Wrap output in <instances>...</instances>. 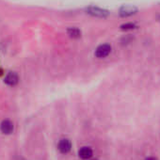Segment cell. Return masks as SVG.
Instances as JSON below:
<instances>
[{
	"instance_id": "6da1fadb",
	"label": "cell",
	"mask_w": 160,
	"mask_h": 160,
	"mask_svg": "<svg viewBox=\"0 0 160 160\" xmlns=\"http://www.w3.org/2000/svg\"><path fill=\"white\" fill-rule=\"evenodd\" d=\"M86 13L96 18H107L109 15V12L106 9L97 6H89L85 9Z\"/></svg>"
},
{
	"instance_id": "7a4b0ae2",
	"label": "cell",
	"mask_w": 160,
	"mask_h": 160,
	"mask_svg": "<svg viewBox=\"0 0 160 160\" xmlns=\"http://www.w3.org/2000/svg\"><path fill=\"white\" fill-rule=\"evenodd\" d=\"M138 8L133 5H122L119 10V14L122 18L130 17L138 12Z\"/></svg>"
},
{
	"instance_id": "3957f363",
	"label": "cell",
	"mask_w": 160,
	"mask_h": 160,
	"mask_svg": "<svg viewBox=\"0 0 160 160\" xmlns=\"http://www.w3.org/2000/svg\"><path fill=\"white\" fill-rule=\"evenodd\" d=\"M111 52V46L108 43H104V44H101L99 45L96 50H95V57L98 58H104L106 57H108Z\"/></svg>"
},
{
	"instance_id": "277c9868",
	"label": "cell",
	"mask_w": 160,
	"mask_h": 160,
	"mask_svg": "<svg viewBox=\"0 0 160 160\" xmlns=\"http://www.w3.org/2000/svg\"><path fill=\"white\" fill-rule=\"evenodd\" d=\"M4 82L8 85V86H11V87H13V86H16L19 82V76L17 74V72H9L5 78H4Z\"/></svg>"
},
{
	"instance_id": "5b68a950",
	"label": "cell",
	"mask_w": 160,
	"mask_h": 160,
	"mask_svg": "<svg viewBox=\"0 0 160 160\" xmlns=\"http://www.w3.org/2000/svg\"><path fill=\"white\" fill-rule=\"evenodd\" d=\"M58 149L61 153L66 154L72 150V142L68 138H62L58 144Z\"/></svg>"
},
{
	"instance_id": "8992f818",
	"label": "cell",
	"mask_w": 160,
	"mask_h": 160,
	"mask_svg": "<svg viewBox=\"0 0 160 160\" xmlns=\"http://www.w3.org/2000/svg\"><path fill=\"white\" fill-rule=\"evenodd\" d=\"M14 125L10 120H4L0 124V131L5 135H10L13 132Z\"/></svg>"
},
{
	"instance_id": "52a82bcc",
	"label": "cell",
	"mask_w": 160,
	"mask_h": 160,
	"mask_svg": "<svg viewBox=\"0 0 160 160\" xmlns=\"http://www.w3.org/2000/svg\"><path fill=\"white\" fill-rule=\"evenodd\" d=\"M92 150L91 147H87V146H84L82 148H80V150L78 151V155L79 157L83 159V160H88L90 159L92 156Z\"/></svg>"
},
{
	"instance_id": "ba28073f",
	"label": "cell",
	"mask_w": 160,
	"mask_h": 160,
	"mask_svg": "<svg viewBox=\"0 0 160 160\" xmlns=\"http://www.w3.org/2000/svg\"><path fill=\"white\" fill-rule=\"evenodd\" d=\"M67 34L69 35L70 38L72 39H79L81 37V30H80L78 28L75 27H71L67 29Z\"/></svg>"
},
{
	"instance_id": "9c48e42d",
	"label": "cell",
	"mask_w": 160,
	"mask_h": 160,
	"mask_svg": "<svg viewBox=\"0 0 160 160\" xmlns=\"http://www.w3.org/2000/svg\"><path fill=\"white\" fill-rule=\"evenodd\" d=\"M137 28V26L133 23H126L121 26V28L122 30H131V29H135Z\"/></svg>"
},
{
	"instance_id": "30bf717a",
	"label": "cell",
	"mask_w": 160,
	"mask_h": 160,
	"mask_svg": "<svg viewBox=\"0 0 160 160\" xmlns=\"http://www.w3.org/2000/svg\"><path fill=\"white\" fill-rule=\"evenodd\" d=\"M145 160H157L155 157H152V156H150V157H147Z\"/></svg>"
},
{
	"instance_id": "8fae6325",
	"label": "cell",
	"mask_w": 160,
	"mask_h": 160,
	"mask_svg": "<svg viewBox=\"0 0 160 160\" xmlns=\"http://www.w3.org/2000/svg\"><path fill=\"white\" fill-rule=\"evenodd\" d=\"M1 74H2V70L0 69V75H1Z\"/></svg>"
},
{
	"instance_id": "7c38bea8",
	"label": "cell",
	"mask_w": 160,
	"mask_h": 160,
	"mask_svg": "<svg viewBox=\"0 0 160 160\" xmlns=\"http://www.w3.org/2000/svg\"><path fill=\"white\" fill-rule=\"evenodd\" d=\"M92 160H98V159H92Z\"/></svg>"
}]
</instances>
